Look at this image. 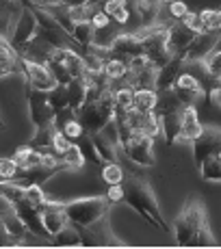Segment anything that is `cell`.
Segmentation results:
<instances>
[{"label": "cell", "instance_id": "f1b7e54d", "mask_svg": "<svg viewBox=\"0 0 221 249\" xmlns=\"http://www.w3.org/2000/svg\"><path fill=\"white\" fill-rule=\"evenodd\" d=\"M52 243H55L56 247H83V238H80V230L70 223V226L63 228L59 234H55V238H52Z\"/></svg>", "mask_w": 221, "mask_h": 249}, {"label": "cell", "instance_id": "b9f144b4", "mask_svg": "<svg viewBox=\"0 0 221 249\" xmlns=\"http://www.w3.org/2000/svg\"><path fill=\"white\" fill-rule=\"evenodd\" d=\"M72 119H78V111H74L72 107H67V108H63L61 113H56V115H55V122H52V124H55V126L59 128V130H63L65 124H70Z\"/></svg>", "mask_w": 221, "mask_h": 249}, {"label": "cell", "instance_id": "4dcf8cb0", "mask_svg": "<svg viewBox=\"0 0 221 249\" xmlns=\"http://www.w3.org/2000/svg\"><path fill=\"white\" fill-rule=\"evenodd\" d=\"M2 199L4 204L16 206L18 202L26 199V186L16 184L13 180H2Z\"/></svg>", "mask_w": 221, "mask_h": 249}, {"label": "cell", "instance_id": "30bf717a", "mask_svg": "<svg viewBox=\"0 0 221 249\" xmlns=\"http://www.w3.org/2000/svg\"><path fill=\"white\" fill-rule=\"evenodd\" d=\"M26 104H28V117H31L33 126L41 128L55 122V111L48 100V91L28 87L26 85Z\"/></svg>", "mask_w": 221, "mask_h": 249}, {"label": "cell", "instance_id": "681fc988", "mask_svg": "<svg viewBox=\"0 0 221 249\" xmlns=\"http://www.w3.org/2000/svg\"><path fill=\"white\" fill-rule=\"evenodd\" d=\"M128 2H130V0H107V2L102 4V11H104V13H109V16L113 18L115 13L119 11V9L128 7Z\"/></svg>", "mask_w": 221, "mask_h": 249}, {"label": "cell", "instance_id": "603a6c76", "mask_svg": "<svg viewBox=\"0 0 221 249\" xmlns=\"http://www.w3.org/2000/svg\"><path fill=\"white\" fill-rule=\"evenodd\" d=\"M156 80H158L156 65H150V68L141 71H130L128 74V85L132 89H156Z\"/></svg>", "mask_w": 221, "mask_h": 249}, {"label": "cell", "instance_id": "d6a6232c", "mask_svg": "<svg viewBox=\"0 0 221 249\" xmlns=\"http://www.w3.org/2000/svg\"><path fill=\"white\" fill-rule=\"evenodd\" d=\"M198 65L204 70V74L208 76V78H213V80L221 78V50L210 52L206 59L198 61Z\"/></svg>", "mask_w": 221, "mask_h": 249}, {"label": "cell", "instance_id": "44dd1931", "mask_svg": "<svg viewBox=\"0 0 221 249\" xmlns=\"http://www.w3.org/2000/svg\"><path fill=\"white\" fill-rule=\"evenodd\" d=\"M91 139V143H93V150H95V154L100 156V160H102V165L104 162H113V160H119L117 156H119V143H115V141H110V139H107L102 135V132H95V135H89Z\"/></svg>", "mask_w": 221, "mask_h": 249}, {"label": "cell", "instance_id": "d4e9b609", "mask_svg": "<svg viewBox=\"0 0 221 249\" xmlns=\"http://www.w3.org/2000/svg\"><path fill=\"white\" fill-rule=\"evenodd\" d=\"M67 93H70V107L74 111H80L89 98V85L87 78H74L67 85Z\"/></svg>", "mask_w": 221, "mask_h": 249}, {"label": "cell", "instance_id": "e0dca14e", "mask_svg": "<svg viewBox=\"0 0 221 249\" xmlns=\"http://www.w3.org/2000/svg\"><path fill=\"white\" fill-rule=\"evenodd\" d=\"M195 37H198V33L186 28L180 20H171L167 24V41H169V48L174 54H182L186 48L193 44Z\"/></svg>", "mask_w": 221, "mask_h": 249}, {"label": "cell", "instance_id": "5b68a950", "mask_svg": "<svg viewBox=\"0 0 221 249\" xmlns=\"http://www.w3.org/2000/svg\"><path fill=\"white\" fill-rule=\"evenodd\" d=\"M78 119L85 126L87 135H95V132H102L104 126L115 119V91L110 87L102 98L98 100H87L85 107L78 111Z\"/></svg>", "mask_w": 221, "mask_h": 249}, {"label": "cell", "instance_id": "3957f363", "mask_svg": "<svg viewBox=\"0 0 221 249\" xmlns=\"http://www.w3.org/2000/svg\"><path fill=\"white\" fill-rule=\"evenodd\" d=\"M191 145H193V162L202 180L221 182V128L204 126V132Z\"/></svg>", "mask_w": 221, "mask_h": 249}, {"label": "cell", "instance_id": "bcb514c9", "mask_svg": "<svg viewBox=\"0 0 221 249\" xmlns=\"http://www.w3.org/2000/svg\"><path fill=\"white\" fill-rule=\"evenodd\" d=\"M110 20H113V18H110L109 13H104L102 9H100V11H95V16L91 18V24H93L95 31H104V28H109Z\"/></svg>", "mask_w": 221, "mask_h": 249}, {"label": "cell", "instance_id": "836d02e7", "mask_svg": "<svg viewBox=\"0 0 221 249\" xmlns=\"http://www.w3.org/2000/svg\"><path fill=\"white\" fill-rule=\"evenodd\" d=\"M126 176L128 174L122 169V165H119L117 160L104 162V165H102V180L107 182V184H124Z\"/></svg>", "mask_w": 221, "mask_h": 249}, {"label": "cell", "instance_id": "f6af8a7d", "mask_svg": "<svg viewBox=\"0 0 221 249\" xmlns=\"http://www.w3.org/2000/svg\"><path fill=\"white\" fill-rule=\"evenodd\" d=\"M72 147V139L65 135L63 130H56V137H55V150L59 152V154H65L67 150Z\"/></svg>", "mask_w": 221, "mask_h": 249}, {"label": "cell", "instance_id": "ba28073f", "mask_svg": "<svg viewBox=\"0 0 221 249\" xmlns=\"http://www.w3.org/2000/svg\"><path fill=\"white\" fill-rule=\"evenodd\" d=\"M37 35H39V24H37V18H35V13H33V9L28 7V4H24L20 18H18L16 26H13L11 35H9L7 39L11 41L13 48L22 54V52H26V48L37 39Z\"/></svg>", "mask_w": 221, "mask_h": 249}, {"label": "cell", "instance_id": "277c9868", "mask_svg": "<svg viewBox=\"0 0 221 249\" xmlns=\"http://www.w3.org/2000/svg\"><path fill=\"white\" fill-rule=\"evenodd\" d=\"M63 210L72 226L87 228L110 213V202L107 195H93V197H78L72 202H63Z\"/></svg>", "mask_w": 221, "mask_h": 249}, {"label": "cell", "instance_id": "4316f807", "mask_svg": "<svg viewBox=\"0 0 221 249\" xmlns=\"http://www.w3.org/2000/svg\"><path fill=\"white\" fill-rule=\"evenodd\" d=\"M95 28H93V24H91V20L89 22H78V24H74V31H72V39L76 41L80 48H87L93 44L95 41Z\"/></svg>", "mask_w": 221, "mask_h": 249}, {"label": "cell", "instance_id": "ee69618b", "mask_svg": "<svg viewBox=\"0 0 221 249\" xmlns=\"http://www.w3.org/2000/svg\"><path fill=\"white\" fill-rule=\"evenodd\" d=\"M186 13H189V7H186L182 0H176V2L167 4V16H169L171 20H182Z\"/></svg>", "mask_w": 221, "mask_h": 249}, {"label": "cell", "instance_id": "cb8c5ba5", "mask_svg": "<svg viewBox=\"0 0 221 249\" xmlns=\"http://www.w3.org/2000/svg\"><path fill=\"white\" fill-rule=\"evenodd\" d=\"M56 130L59 128L55 124H48V126H41V128H35V135L31 137V145L39 152H46V150H55V137H56Z\"/></svg>", "mask_w": 221, "mask_h": 249}, {"label": "cell", "instance_id": "60d3db41", "mask_svg": "<svg viewBox=\"0 0 221 249\" xmlns=\"http://www.w3.org/2000/svg\"><path fill=\"white\" fill-rule=\"evenodd\" d=\"M18 171H22V169H20V165L13 160V156L2 159V162H0V176H2V180H13L18 176Z\"/></svg>", "mask_w": 221, "mask_h": 249}, {"label": "cell", "instance_id": "9a60e30c", "mask_svg": "<svg viewBox=\"0 0 221 249\" xmlns=\"http://www.w3.org/2000/svg\"><path fill=\"white\" fill-rule=\"evenodd\" d=\"M139 54H146L141 37L137 33H117V37L110 44V56L130 61L132 56H139Z\"/></svg>", "mask_w": 221, "mask_h": 249}, {"label": "cell", "instance_id": "74e56055", "mask_svg": "<svg viewBox=\"0 0 221 249\" xmlns=\"http://www.w3.org/2000/svg\"><path fill=\"white\" fill-rule=\"evenodd\" d=\"M26 199L31 204H35L37 208H41L44 204H48V197L44 193V189H41L39 182H31V184H26Z\"/></svg>", "mask_w": 221, "mask_h": 249}, {"label": "cell", "instance_id": "83f0119b", "mask_svg": "<svg viewBox=\"0 0 221 249\" xmlns=\"http://www.w3.org/2000/svg\"><path fill=\"white\" fill-rule=\"evenodd\" d=\"M158 91L156 89H134V108L141 113H150L156 108Z\"/></svg>", "mask_w": 221, "mask_h": 249}, {"label": "cell", "instance_id": "1f68e13d", "mask_svg": "<svg viewBox=\"0 0 221 249\" xmlns=\"http://www.w3.org/2000/svg\"><path fill=\"white\" fill-rule=\"evenodd\" d=\"M48 100H50V107H52V111L56 113H61L63 108L70 107V93H67V85H56L55 89H50L48 91Z\"/></svg>", "mask_w": 221, "mask_h": 249}, {"label": "cell", "instance_id": "d6986e66", "mask_svg": "<svg viewBox=\"0 0 221 249\" xmlns=\"http://www.w3.org/2000/svg\"><path fill=\"white\" fill-rule=\"evenodd\" d=\"M13 160L20 165L22 171H33L44 165V152L35 150L31 143H26V145H20L13 152Z\"/></svg>", "mask_w": 221, "mask_h": 249}, {"label": "cell", "instance_id": "ab89813d", "mask_svg": "<svg viewBox=\"0 0 221 249\" xmlns=\"http://www.w3.org/2000/svg\"><path fill=\"white\" fill-rule=\"evenodd\" d=\"M180 22L184 24L186 28H191L193 33H198V35L200 33H206V26H204V22H202V16L200 13H195V11H189Z\"/></svg>", "mask_w": 221, "mask_h": 249}, {"label": "cell", "instance_id": "ffe728a7", "mask_svg": "<svg viewBox=\"0 0 221 249\" xmlns=\"http://www.w3.org/2000/svg\"><path fill=\"white\" fill-rule=\"evenodd\" d=\"M180 119H182V141L193 143L195 139L204 132V124H200V117H198L195 107H184L182 108Z\"/></svg>", "mask_w": 221, "mask_h": 249}, {"label": "cell", "instance_id": "6da1fadb", "mask_svg": "<svg viewBox=\"0 0 221 249\" xmlns=\"http://www.w3.org/2000/svg\"><path fill=\"white\" fill-rule=\"evenodd\" d=\"M174 236L178 247H215L213 232H210L208 214H206L204 199L200 195H189L182 204L174 221Z\"/></svg>", "mask_w": 221, "mask_h": 249}, {"label": "cell", "instance_id": "7bdbcfd3", "mask_svg": "<svg viewBox=\"0 0 221 249\" xmlns=\"http://www.w3.org/2000/svg\"><path fill=\"white\" fill-rule=\"evenodd\" d=\"M63 132H65V135L72 139V141H76V139H80V137H85V135H87V132H85V126H83V124H80V119H72L70 124H65Z\"/></svg>", "mask_w": 221, "mask_h": 249}, {"label": "cell", "instance_id": "7a4b0ae2", "mask_svg": "<svg viewBox=\"0 0 221 249\" xmlns=\"http://www.w3.org/2000/svg\"><path fill=\"white\" fill-rule=\"evenodd\" d=\"M124 204L130 206L134 213H139L154 228L163 230V232H169V226H167V219L163 217V210L158 206L154 189L146 178L134 174L126 176V180H124Z\"/></svg>", "mask_w": 221, "mask_h": 249}, {"label": "cell", "instance_id": "816d5d0a", "mask_svg": "<svg viewBox=\"0 0 221 249\" xmlns=\"http://www.w3.org/2000/svg\"><path fill=\"white\" fill-rule=\"evenodd\" d=\"M89 0H65V7H78V4H85Z\"/></svg>", "mask_w": 221, "mask_h": 249}, {"label": "cell", "instance_id": "2e32d148", "mask_svg": "<svg viewBox=\"0 0 221 249\" xmlns=\"http://www.w3.org/2000/svg\"><path fill=\"white\" fill-rule=\"evenodd\" d=\"M189 70V63L182 59L180 54H174L163 68H158V80H156V91H167L174 89L176 80L180 78L184 71Z\"/></svg>", "mask_w": 221, "mask_h": 249}, {"label": "cell", "instance_id": "9c48e42d", "mask_svg": "<svg viewBox=\"0 0 221 249\" xmlns=\"http://www.w3.org/2000/svg\"><path fill=\"white\" fill-rule=\"evenodd\" d=\"M20 70L24 74V83H26L28 87H35V89H41V91H50V89H55L56 85H59L46 63L31 59V56H26V54H20Z\"/></svg>", "mask_w": 221, "mask_h": 249}, {"label": "cell", "instance_id": "7dc6e473", "mask_svg": "<svg viewBox=\"0 0 221 249\" xmlns=\"http://www.w3.org/2000/svg\"><path fill=\"white\" fill-rule=\"evenodd\" d=\"M128 63V70L130 71H141V70H146V68H150V59H147L146 54H139V56H132L130 61H126Z\"/></svg>", "mask_w": 221, "mask_h": 249}, {"label": "cell", "instance_id": "f35d334b", "mask_svg": "<svg viewBox=\"0 0 221 249\" xmlns=\"http://www.w3.org/2000/svg\"><path fill=\"white\" fill-rule=\"evenodd\" d=\"M46 65L50 68L52 76L56 78V83H59V85H70L72 80H74V76L70 74V70H67L63 63H56V61H46Z\"/></svg>", "mask_w": 221, "mask_h": 249}, {"label": "cell", "instance_id": "f546056e", "mask_svg": "<svg viewBox=\"0 0 221 249\" xmlns=\"http://www.w3.org/2000/svg\"><path fill=\"white\" fill-rule=\"evenodd\" d=\"M102 71L109 76V80H122V78H128V74H130L126 61H124V59H115V56H109V59L104 61Z\"/></svg>", "mask_w": 221, "mask_h": 249}, {"label": "cell", "instance_id": "5bb4252c", "mask_svg": "<svg viewBox=\"0 0 221 249\" xmlns=\"http://www.w3.org/2000/svg\"><path fill=\"white\" fill-rule=\"evenodd\" d=\"M13 208L18 210V214H20L22 221L26 223V228L31 230L33 236L41 238V241H50V243H52L50 232L46 230V226H44V219H41V210L37 208L35 204H31L28 199H22V202H18L16 206H13Z\"/></svg>", "mask_w": 221, "mask_h": 249}, {"label": "cell", "instance_id": "8d00e7d4", "mask_svg": "<svg viewBox=\"0 0 221 249\" xmlns=\"http://www.w3.org/2000/svg\"><path fill=\"white\" fill-rule=\"evenodd\" d=\"M200 16L206 31L221 33V9H204V11H200Z\"/></svg>", "mask_w": 221, "mask_h": 249}, {"label": "cell", "instance_id": "c3c4849f", "mask_svg": "<svg viewBox=\"0 0 221 249\" xmlns=\"http://www.w3.org/2000/svg\"><path fill=\"white\" fill-rule=\"evenodd\" d=\"M107 197L110 204H122L124 202V184H109Z\"/></svg>", "mask_w": 221, "mask_h": 249}, {"label": "cell", "instance_id": "8fae6325", "mask_svg": "<svg viewBox=\"0 0 221 249\" xmlns=\"http://www.w3.org/2000/svg\"><path fill=\"white\" fill-rule=\"evenodd\" d=\"M2 228H4V236L7 243L4 247H16V245H26L24 238L31 230L26 228V223L22 221V217L18 214V210L11 204H4V213H2Z\"/></svg>", "mask_w": 221, "mask_h": 249}, {"label": "cell", "instance_id": "f907efd6", "mask_svg": "<svg viewBox=\"0 0 221 249\" xmlns=\"http://www.w3.org/2000/svg\"><path fill=\"white\" fill-rule=\"evenodd\" d=\"M208 98L213 100L217 107H221V78L215 80V87H210L208 89Z\"/></svg>", "mask_w": 221, "mask_h": 249}, {"label": "cell", "instance_id": "f5cc1de1", "mask_svg": "<svg viewBox=\"0 0 221 249\" xmlns=\"http://www.w3.org/2000/svg\"><path fill=\"white\" fill-rule=\"evenodd\" d=\"M161 2H163V4H165V7H167V4H171V2H176V0H161Z\"/></svg>", "mask_w": 221, "mask_h": 249}, {"label": "cell", "instance_id": "52a82bcc", "mask_svg": "<svg viewBox=\"0 0 221 249\" xmlns=\"http://www.w3.org/2000/svg\"><path fill=\"white\" fill-rule=\"evenodd\" d=\"M119 150L124 152L126 159L141 167H154L156 154H154V137H147L143 132H132L126 141H122Z\"/></svg>", "mask_w": 221, "mask_h": 249}, {"label": "cell", "instance_id": "8992f818", "mask_svg": "<svg viewBox=\"0 0 221 249\" xmlns=\"http://www.w3.org/2000/svg\"><path fill=\"white\" fill-rule=\"evenodd\" d=\"M83 247H126V243L113 232L110 228V213L91 223L87 228H78Z\"/></svg>", "mask_w": 221, "mask_h": 249}, {"label": "cell", "instance_id": "7402d4cb", "mask_svg": "<svg viewBox=\"0 0 221 249\" xmlns=\"http://www.w3.org/2000/svg\"><path fill=\"white\" fill-rule=\"evenodd\" d=\"M180 113H169V115H163V117H161L163 139H165L167 145H174V143L182 141V119H180Z\"/></svg>", "mask_w": 221, "mask_h": 249}, {"label": "cell", "instance_id": "7c38bea8", "mask_svg": "<svg viewBox=\"0 0 221 249\" xmlns=\"http://www.w3.org/2000/svg\"><path fill=\"white\" fill-rule=\"evenodd\" d=\"M221 41V33H215V31H206V33H200L198 37L193 39V44L186 48L184 52H182V59L186 61V63H198V61L206 59V56L210 54V52H215V48L219 46Z\"/></svg>", "mask_w": 221, "mask_h": 249}, {"label": "cell", "instance_id": "d590c367", "mask_svg": "<svg viewBox=\"0 0 221 249\" xmlns=\"http://www.w3.org/2000/svg\"><path fill=\"white\" fill-rule=\"evenodd\" d=\"M63 160H65V165H67L70 171H78V169H83L87 156H85L83 147H80L78 143H72V147L63 154Z\"/></svg>", "mask_w": 221, "mask_h": 249}, {"label": "cell", "instance_id": "e575fe53", "mask_svg": "<svg viewBox=\"0 0 221 249\" xmlns=\"http://www.w3.org/2000/svg\"><path fill=\"white\" fill-rule=\"evenodd\" d=\"M115 108L119 111H132L134 108V89L124 85V87H115Z\"/></svg>", "mask_w": 221, "mask_h": 249}, {"label": "cell", "instance_id": "ac0fdd59", "mask_svg": "<svg viewBox=\"0 0 221 249\" xmlns=\"http://www.w3.org/2000/svg\"><path fill=\"white\" fill-rule=\"evenodd\" d=\"M20 68V52L13 48L7 37H0V76L7 78Z\"/></svg>", "mask_w": 221, "mask_h": 249}, {"label": "cell", "instance_id": "484cf974", "mask_svg": "<svg viewBox=\"0 0 221 249\" xmlns=\"http://www.w3.org/2000/svg\"><path fill=\"white\" fill-rule=\"evenodd\" d=\"M184 108V104L178 100L176 91L174 89H167V91H158V102L154 111L158 113V117L163 115H169V113H180Z\"/></svg>", "mask_w": 221, "mask_h": 249}, {"label": "cell", "instance_id": "4fadbf2b", "mask_svg": "<svg viewBox=\"0 0 221 249\" xmlns=\"http://www.w3.org/2000/svg\"><path fill=\"white\" fill-rule=\"evenodd\" d=\"M174 91H176L178 100H180L184 107H195V104H200L202 100L206 98L204 85H202L193 74H189V71H184V74L176 80Z\"/></svg>", "mask_w": 221, "mask_h": 249}]
</instances>
